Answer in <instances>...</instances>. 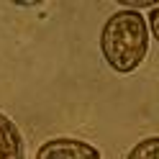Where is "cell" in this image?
<instances>
[{
	"instance_id": "obj_3",
	"label": "cell",
	"mask_w": 159,
	"mask_h": 159,
	"mask_svg": "<svg viewBox=\"0 0 159 159\" xmlns=\"http://www.w3.org/2000/svg\"><path fill=\"white\" fill-rule=\"evenodd\" d=\"M0 159H26V144L13 118L0 113Z\"/></svg>"
},
{
	"instance_id": "obj_4",
	"label": "cell",
	"mask_w": 159,
	"mask_h": 159,
	"mask_svg": "<svg viewBox=\"0 0 159 159\" xmlns=\"http://www.w3.org/2000/svg\"><path fill=\"white\" fill-rule=\"evenodd\" d=\"M126 159H159V136H149L144 141H139Z\"/></svg>"
},
{
	"instance_id": "obj_2",
	"label": "cell",
	"mask_w": 159,
	"mask_h": 159,
	"mask_svg": "<svg viewBox=\"0 0 159 159\" xmlns=\"http://www.w3.org/2000/svg\"><path fill=\"white\" fill-rule=\"evenodd\" d=\"M36 159H103V154L82 139L62 136L44 141L36 152Z\"/></svg>"
},
{
	"instance_id": "obj_5",
	"label": "cell",
	"mask_w": 159,
	"mask_h": 159,
	"mask_svg": "<svg viewBox=\"0 0 159 159\" xmlns=\"http://www.w3.org/2000/svg\"><path fill=\"white\" fill-rule=\"evenodd\" d=\"M149 34H152L157 41H159V5H154L152 8V13H149Z\"/></svg>"
},
{
	"instance_id": "obj_1",
	"label": "cell",
	"mask_w": 159,
	"mask_h": 159,
	"mask_svg": "<svg viewBox=\"0 0 159 159\" xmlns=\"http://www.w3.org/2000/svg\"><path fill=\"white\" fill-rule=\"evenodd\" d=\"M149 23L144 13L121 8L108 16L100 31V52L108 67L118 75H131L149 54Z\"/></svg>"
}]
</instances>
